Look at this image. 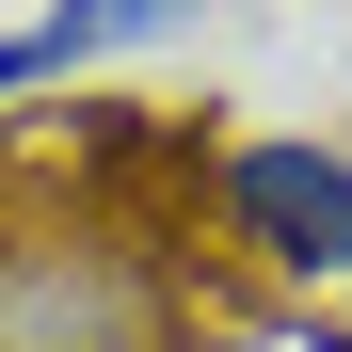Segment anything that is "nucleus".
I'll return each instance as SVG.
<instances>
[{"mask_svg": "<svg viewBox=\"0 0 352 352\" xmlns=\"http://www.w3.org/2000/svg\"><path fill=\"white\" fill-rule=\"evenodd\" d=\"M129 160L144 112H96L80 176H0V352H208L241 320L208 208H112Z\"/></svg>", "mask_w": 352, "mask_h": 352, "instance_id": "f257e3e1", "label": "nucleus"}, {"mask_svg": "<svg viewBox=\"0 0 352 352\" xmlns=\"http://www.w3.org/2000/svg\"><path fill=\"white\" fill-rule=\"evenodd\" d=\"M192 208L241 288H288V305L352 288V144L336 129H208Z\"/></svg>", "mask_w": 352, "mask_h": 352, "instance_id": "f03ea898", "label": "nucleus"}, {"mask_svg": "<svg viewBox=\"0 0 352 352\" xmlns=\"http://www.w3.org/2000/svg\"><path fill=\"white\" fill-rule=\"evenodd\" d=\"M160 32H176V0H65V16H16L0 32V96H48V80L112 65V48H160Z\"/></svg>", "mask_w": 352, "mask_h": 352, "instance_id": "7ed1b4c3", "label": "nucleus"}]
</instances>
